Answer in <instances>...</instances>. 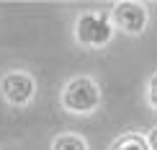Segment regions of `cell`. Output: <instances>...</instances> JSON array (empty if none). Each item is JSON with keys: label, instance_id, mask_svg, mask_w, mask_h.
<instances>
[{"label": "cell", "instance_id": "obj_5", "mask_svg": "<svg viewBox=\"0 0 157 150\" xmlns=\"http://www.w3.org/2000/svg\"><path fill=\"white\" fill-rule=\"evenodd\" d=\"M108 150H149L147 145V137L139 132H126L121 135V137H116L113 142H111Z\"/></svg>", "mask_w": 157, "mask_h": 150}, {"label": "cell", "instance_id": "obj_8", "mask_svg": "<svg viewBox=\"0 0 157 150\" xmlns=\"http://www.w3.org/2000/svg\"><path fill=\"white\" fill-rule=\"evenodd\" d=\"M144 137H147V145H149V150H157V124H155L152 129H149Z\"/></svg>", "mask_w": 157, "mask_h": 150}, {"label": "cell", "instance_id": "obj_3", "mask_svg": "<svg viewBox=\"0 0 157 150\" xmlns=\"http://www.w3.org/2000/svg\"><path fill=\"white\" fill-rule=\"evenodd\" d=\"M111 23L113 29H121L124 34H132V36H139L144 34L147 29V21H149V13L142 3H134V0H124V3H116L113 10H111Z\"/></svg>", "mask_w": 157, "mask_h": 150}, {"label": "cell", "instance_id": "obj_2", "mask_svg": "<svg viewBox=\"0 0 157 150\" xmlns=\"http://www.w3.org/2000/svg\"><path fill=\"white\" fill-rule=\"evenodd\" d=\"M113 23L106 13H82L75 21V42L88 49H101L113 39Z\"/></svg>", "mask_w": 157, "mask_h": 150}, {"label": "cell", "instance_id": "obj_1", "mask_svg": "<svg viewBox=\"0 0 157 150\" xmlns=\"http://www.w3.org/2000/svg\"><path fill=\"white\" fill-rule=\"evenodd\" d=\"M62 106L70 114H93L101 106V88L93 78L77 75L62 91Z\"/></svg>", "mask_w": 157, "mask_h": 150}, {"label": "cell", "instance_id": "obj_7", "mask_svg": "<svg viewBox=\"0 0 157 150\" xmlns=\"http://www.w3.org/2000/svg\"><path fill=\"white\" fill-rule=\"evenodd\" d=\"M147 101H149V106L157 111V73L149 78V83H147Z\"/></svg>", "mask_w": 157, "mask_h": 150}, {"label": "cell", "instance_id": "obj_6", "mask_svg": "<svg viewBox=\"0 0 157 150\" xmlns=\"http://www.w3.org/2000/svg\"><path fill=\"white\" fill-rule=\"evenodd\" d=\"M49 150H88V142H85L82 135H72V132H62L52 140Z\"/></svg>", "mask_w": 157, "mask_h": 150}, {"label": "cell", "instance_id": "obj_4", "mask_svg": "<svg viewBox=\"0 0 157 150\" xmlns=\"http://www.w3.org/2000/svg\"><path fill=\"white\" fill-rule=\"evenodd\" d=\"M0 93L10 106H26V103H31V99L36 93V80L29 73L10 70V73L0 78Z\"/></svg>", "mask_w": 157, "mask_h": 150}]
</instances>
